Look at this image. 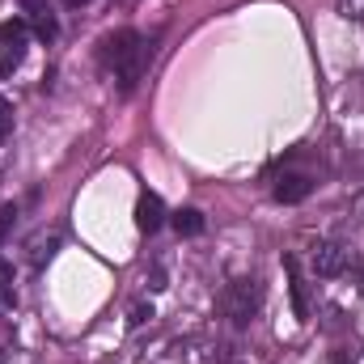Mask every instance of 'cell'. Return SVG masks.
Masks as SVG:
<instances>
[{"mask_svg": "<svg viewBox=\"0 0 364 364\" xmlns=\"http://www.w3.org/2000/svg\"><path fill=\"white\" fill-rule=\"evenodd\" d=\"M284 272H288V292H292V314H296V322H309V305H305V284H301V267H296V259H292V255L284 259Z\"/></svg>", "mask_w": 364, "mask_h": 364, "instance_id": "obj_4", "label": "cell"}, {"mask_svg": "<svg viewBox=\"0 0 364 364\" xmlns=\"http://www.w3.org/2000/svg\"><path fill=\"white\" fill-rule=\"evenodd\" d=\"M64 4H68V9H81V4H90V0H64Z\"/></svg>", "mask_w": 364, "mask_h": 364, "instance_id": "obj_17", "label": "cell"}, {"mask_svg": "<svg viewBox=\"0 0 364 364\" xmlns=\"http://www.w3.org/2000/svg\"><path fill=\"white\" fill-rule=\"evenodd\" d=\"M17 64H21V51H9V55L0 60V77H4V73H13Z\"/></svg>", "mask_w": 364, "mask_h": 364, "instance_id": "obj_14", "label": "cell"}, {"mask_svg": "<svg viewBox=\"0 0 364 364\" xmlns=\"http://www.w3.org/2000/svg\"><path fill=\"white\" fill-rule=\"evenodd\" d=\"M13 216H17L13 208H0V242H4V233L13 229Z\"/></svg>", "mask_w": 364, "mask_h": 364, "instance_id": "obj_15", "label": "cell"}, {"mask_svg": "<svg viewBox=\"0 0 364 364\" xmlns=\"http://www.w3.org/2000/svg\"><path fill=\"white\" fill-rule=\"evenodd\" d=\"M149 288H153V292H161V288H166V275L153 272V275H149Z\"/></svg>", "mask_w": 364, "mask_h": 364, "instance_id": "obj_16", "label": "cell"}, {"mask_svg": "<svg viewBox=\"0 0 364 364\" xmlns=\"http://www.w3.org/2000/svg\"><path fill=\"white\" fill-rule=\"evenodd\" d=\"M166 225V203L153 195V191H144L140 199H136V229L140 233H157Z\"/></svg>", "mask_w": 364, "mask_h": 364, "instance_id": "obj_3", "label": "cell"}, {"mask_svg": "<svg viewBox=\"0 0 364 364\" xmlns=\"http://www.w3.org/2000/svg\"><path fill=\"white\" fill-rule=\"evenodd\" d=\"M0 43L9 51H26V21L13 17V21H0Z\"/></svg>", "mask_w": 364, "mask_h": 364, "instance_id": "obj_9", "label": "cell"}, {"mask_svg": "<svg viewBox=\"0 0 364 364\" xmlns=\"http://www.w3.org/2000/svg\"><path fill=\"white\" fill-rule=\"evenodd\" d=\"M0 301H4V305L17 301V288H13V263H0Z\"/></svg>", "mask_w": 364, "mask_h": 364, "instance_id": "obj_10", "label": "cell"}, {"mask_svg": "<svg viewBox=\"0 0 364 364\" xmlns=\"http://www.w3.org/2000/svg\"><path fill=\"white\" fill-rule=\"evenodd\" d=\"M309 191H314V182L305 174H284L275 182V199L279 203H301V199H309Z\"/></svg>", "mask_w": 364, "mask_h": 364, "instance_id": "obj_5", "label": "cell"}, {"mask_svg": "<svg viewBox=\"0 0 364 364\" xmlns=\"http://www.w3.org/2000/svg\"><path fill=\"white\" fill-rule=\"evenodd\" d=\"M102 60L114 68V77H119L123 93H132L136 90V81H140L144 60H149V47H144V38H140L136 30H114V34L102 43Z\"/></svg>", "mask_w": 364, "mask_h": 364, "instance_id": "obj_1", "label": "cell"}, {"mask_svg": "<svg viewBox=\"0 0 364 364\" xmlns=\"http://www.w3.org/2000/svg\"><path fill=\"white\" fill-rule=\"evenodd\" d=\"M0 364H4V356H0Z\"/></svg>", "mask_w": 364, "mask_h": 364, "instance_id": "obj_18", "label": "cell"}, {"mask_svg": "<svg viewBox=\"0 0 364 364\" xmlns=\"http://www.w3.org/2000/svg\"><path fill=\"white\" fill-rule=\"evenodd\" d=\"M170 225H174L178 237H199V233H203V212H195V208H178V212L170 216Z\"/></svg>", "mask_w": 364, "mask_h": 364, "instance_id": "obj_8", "label": "cell"}, {"mask_svg": "<svg viewBox=\"0 0 364 364\" xmlns=\"http://www.w3.org/2000/svg\"><path fill=\"white\" fill-rule=\"evenodd\" d=\"M149 318H153V305H136V309H132V318H127V322H132V326H144V322H149Z\"/></svg>", "mask_w": 364, "mask_h": 364, "instance_id": "obj_12", "label": "cell"}, {"mask_svg": "<svg viewBox=\"0 0 364 364\" xmlns=\"http://www.w3.org/2000/svg\"><path fill=\"white\" fill-rule=\"evenodd\" d=\"M9 132H13V102L0 97V144L9 140Z\"/></svg>", "mask_w": 364, "mask_h": 364, "instance_id": "obj_11", "label": "cell"}, {"mask_svg": "<svg viewBox=\"0 0 364 364\" xmlns=\"http://www.w3.org/2000/svg\"><path fill=\"white\" fill-rule=\"evenodd\" d=\"M343 263H348V259H343V250H339L335 242H322V246L314 250V267H318V275H339Z\"/></svg>", "mask_w": 364, "mask_h": 364, "instance_id": "obj_7", "label": "cell"}, {"mask_svg": "<svg viewBox=\"0 0 364 364\" xmlns=\"http://www.w3.org/2000/svg\"><path fill=\"white\" fill-rule=\"evenodd\" d=\"M343 13H348L352 21H360V26H364V0H343Z\"/></svg>", "mask_w": 364, "mask_h": 364, "instance_id": "obj_13", "label": "cell"}, {"mask_svg": "<svg viewBox=\"0 0 364 364\" xmlns=\"http://www.w3.org/2000/svg\"><path fill=\"white\" fill-rule=\"evenodd\" d=\"M259 301H263L259 279H233V284H229V292H225V309H229L233 326H246V322L255 318Z\"/></svg>", "mask_w": 364, "mask_h": 364, "instance_id": "obj_2", "label": "cell"}, {"mask_svg": "<svg viewBox=\"0 0 364 364\" xmlns=\"http://www.w3.org/2000/svg\"><path fill=\"white\" fill-rule=\"evenodd\" d=\"M26 13H30V26H34V34H38L43 43H51V38L60 34V26H55V17L47 13L43 0H26Z\"/></svg>", "mask_w": 364, "mask_h": 364, "instance_id": "obj_6", "label": "cell"}]
</instances>
